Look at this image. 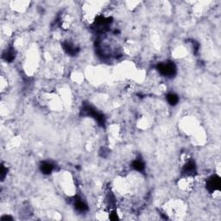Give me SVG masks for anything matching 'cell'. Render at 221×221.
Listing matches in <instances>:
<instances>
[{
	"label": "cell",
	"mask_w": 221,
	"mask_h": 221,
	"mask_svg": "<svg viewBox=\"0 0 221 221\" xmlns=\"http://www.w3.org/2000/svg\"><path fill=\"white\" fill-rule=\"evenodd\" d=\"M167 100L169 102V105H176L178 102H179V98L178 96L175 93H169L167 96Z\"/></svg>",
	"instance_id": "5b68a950"
},
{
	"label": "cell",
	"mask_w": 221,
	"mask_h": 221,
	"mask_svg": "<svg viewBox=\"0 0 221 221\" xmlns=\"http://www.w3.org/2000/svg\"><path fill=\"white\" fill-rule=\"evenodd\" d=\"M182 172L186 176H193L196 173V165L194 163V161H187L186 164H185V166L183 167Z\"/></svg>",
	"instance_id": "3957f363"
},
{
	"label": "cell",
	"mask_w": 221,
	"mask_h": 221,
	"mask_svg": "<svg viewBox=\"0 0 221 221\" xmlns=\"http://www.w3.org/2000/svg\"><path fill=\"white\" fill-rule=\"evenodd\" d=\"M207 187L208 190L211 191V192H215L218 189H219V187H220L219 177L217 176H211L210 178L207 180Z\"/></svg>",
	"instance_id": "7a4b0ae2"
},
{
	"label": "cell",
	"mask_w": 221,
	"mask_h": 221,
	"mask_svg": "<svg viewBox=\"0 0 221 221\" xmlns=\"http://www.w3.org/2000/svg\"><path fill=\"white\" fill-rule=\"evenodd\" d=\"M40 169L43 174L49 175L53 171V165L49 161H42L40 166Z\"/></svg>",
	"instance_id": "277c9868"
},
{
	"label": "cell",
	"mask_w": 221,
	"mask_h": 221,
	"mask_svg": "<svg viewBox=\"0 0 221 221\" xmlns=\"http://www.w3.org/2000/svg\"><path fill=\"white\" fill-rule=\"evenodd\" d=\"M4 57L5 58V60L8 61H13L14 60V57H15L14 51H13V50H11V49L8 50V51H6V53L4 55Z\"/></svg>",
	"instance_id": "ba28073f"
},
{
	"label": "cell",
	"mask_w": 221,
	"mask_h": 221,
	"mask_svg": "<svg viewBox=\"0 0 221 221\" xmlns=\"http://www.w3.org/2000/svg\"><path fill=\"white\" fill-rule=\"evenodd\" d=\"M75 207H76V209H77L78 211H80V212H85V211L87 209V205L81 200H78L75 201Z\"/></svg>",
	"instance_id": "52a82bcc"
},
{
	"label": "cell",
	"mask_w": 221,
	"mask_h": 221,
	"mask_svg": "<svg viewBox=\"0 0 221 221\" xmlns=\"http://www.w3.org/2000/svg\"><path fill=\"white\" fill-rule=\"evenodd\" d=\"M132 167L137 171H143L144 169V163L142 161H140V160H136V161H133Z\"/></svg>",
	"instance_id": "8992f818"
},
{
	"label": "cell",
	"mask_w": 221,
	"mask_h": 221,
	"mask_svg": "<svg viewBox=\"0 0 221 221\" xmlns=\"http://www.w3.org/2000/svg\"><path fill=\"white\" fill-rule=\"evenodd\" d=\"M157 69L164 76H173L176 72V65L173 62L159 64L157 66Z\"/></svg>",
	"instance_id": "6da1fadb"
}]
</instances>
